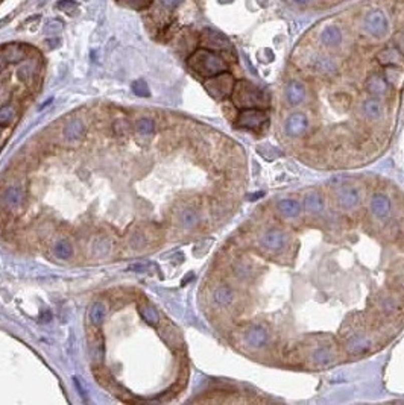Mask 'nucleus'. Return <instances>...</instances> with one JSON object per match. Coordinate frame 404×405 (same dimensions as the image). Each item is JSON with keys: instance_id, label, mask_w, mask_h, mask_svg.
Here are the masks:
<instances>
[{"instance_id": "nucleus-1", "label": "nucleus", "mask_w": 404, "mask_h": 405, "mask_svg": "<svg viewBox=\"0 0 404 405\" xmlns=\"http://www.w3.org/2000/svg\"><path fill=\"white\" fill-rule=\"evenodd\" d=\"M304 353L302 357L306 358V363L309 367L318 370V369H327L330 366H334L339 361V346L334 343V340L327 335L319 337L318 341H312L302 346Z\"/></svg>"}, {"instance_id": "nucleus-2", "label": "nucleus", "mask_w": 404, "mask_h": 405, "mask_svg": "<svg viewBox=\"0 0 404 405\" xmlns=\"http://www.w3.org/2000/svg\"><path fill=\"white\" fill-rule=\"evenodd\" d=\"M231 102L239 110L248 108H268L271 104V96L266 90L251 81L240 79L236 81L234 90L231 93Z\"/></svg>"}, {"instance_id": "nucleus-3", "label": "nucleus", "mask_w": 404, "mask_h": 405, "mask_svg": "<svg viewBox=\"0 0 404 405\" xmlns=\"http://www.w3.org/2000/svg\"><path fill=\"white\" fill-rule=\"evenodd\" d=\"M187 64L190 70H193L200 78H212L219 73L228 72V63L215 50L210 49H197L188 57Z\"/></svg>"}, {"instance_id": "nucleus-4", "label": "nucleus", "mask_w": 404, "mask_h": 405, "mask_svg": "<svg viewBox=\"0 0 404 405\" xmlns=\"http://www.w3.org/2000/svg\"><path fill=\"white\" fill-rule=\"evenodd\" d=\"M345 340L342 341V347L349 357H363L366 353L375 349V340L371 331H368L366 325L356 322L351 325L346 332H343Z\"/></svg>"}, {"instance_id": "nucleus-5", "label": "nucleus", "mask_w": 404, "mask_h": 405, "mask_svg": "<svg viewBox=\"0 0 404 405\" xmlns=\"http://www.w3.org/2000/svg\"><path fill=\"white\" fill-rule=\"evenodd\" d=\"M290 246V234L280 226L265 228L257 237V249L269 258L281 257Z\"/></svg>"}, {"instance_id": "nucleus-6", "label": "nucleus", "mask_w": 404, "mask_h": 405, "mask_svg": "<svg viewBox=\"0 0 404 405\" xmlns=\"http://www.w3.org/2000/svg\"><path fill=\"white\" fill-rule=\"evenodd\" d=\"M240 343L249 352H263L272 344V332L263 323H249L242 329Z\"/></svg>"}, {"instance_id": "nucleus-7", "label": "nucleus", "mask_w": 404, "mask_h": 405, "mask_svg": "<svg viewBox=\"0 0 404 405\" xmlns=\"http://www.w3.org/2000/svg\"><path fill=\"white\" fill-rule=\"evenodd\" d=\"M334 202L340 213L346 216H354L362 208L363 196L359 187L352 184H340L334 188Z\"/></svg>"}, {"instance_id": "nucleus-8", "label": "nucleus", "mask_w": 404, "mask_h": 405, "mask_svg": "<svg viewBox=\"0 0 404 405\" xmlns=\"http://www.w3.org/2000/svg\"><path fill=\"white\" fill-rule=\"evenodd\" d=\"M271 120L268 108H248L240 110L234 122L236 128L246 131H260Z\"/></svg>"}, {"instance_id": "nucleus-9", "label": "nucleus", "mask_w": 404, "mask_h": 405, "mask_svg": "<svg viewBox=\"0 0 404 405\" xmlns=\"http://www.w3.org/2000/svg\"><path fill=\"white\" fill-rule=\"evenodd\" d=\"M234 85H236V79L230 72H224V73H219L216 76H212V78L206 79V82H204L207 93L215 100H225V99L231 97Z\"/></svg>"}, {"instance_id": "nucleus-10", "label": "nucleus", "mask_w": 404, "mask_h": 405, "mask_svg": "<svg viewBox=\"0 0 404 405\" xmlns=\"http://www.w3.org/2000/svg\"><path fill=\"white\" fill-rule=\"evenodd\" d=\"M283 131H284V135L290 140L304 138L310 131V120L307 114L301 111L290 113L283 123Z\"/></svg>"}, {"instance_id": "nucleus-11", "label": "nucleus", "mask_w": 404, "mask_h": 405, "mask_svg": "<svg viewBox=\"0 0 404 405\" xmlns=\"http://www.w3.org/2000/svg\"><path fill=\"white\" fill-rule=\"evenodd\" d=\"M368 211L369 216L377 222H384L392 214V202L387 194L383 191H375L371 194L368 202Z\"/></svg>"}, {"instance_id": "nucleus-12", "label": "nucleus", "mask_w": 404, "mask_h": 405, "mask_svg": "<svg viewBox=\"0 0 404 405\" xmlns=\"http://www.w3.org/2000/svg\"><path fill=\"white\" fill-rule=\"evenodd\" d=\"M302 208H304L306 216L313 217V219H319L325 214V208H327V202H325V196L321 190L318 188H312L304 194V200H302Z\"/></svg>"}, {"instance_id": "nucleus-13", "label": "nucleus", "mask_w": 404, "mask_h": 405, "mask_svg": "<svg viewBox=\"0 0 404 405\" xmlns=\"http://www.w3.org/2000/svg\"><path fill=\"white\" fill-rule=\"evenodd\" d=\"M375 310L383 317H395L402 310V300L398 294L381 291L375 297Z\"/></svg>"}, {"instance_id": "nucleus-14", "label": "nucleus", "mask_w": 404, "mask_h": 405, "mask_svg": "<svg viewBox=\"0 0 404 405\" xmlns=\"http://www.w3.org/2000/svg\"><path fill=\"white\" fill-rule=\"evenodd\" d=\"M365 29L369 35H372L375 38L384 37L389 31V22H387L386 14L380 10L371 11L365 17Z\"/></svg>"}, {"instance_id": "nucleus-15", "label": "nucleus", "mask_w": 404, "mask_h": 405, "mask_svg": "<svg viewBox=\"0 0 404 405\" xmlns=\"http://www.w3.org/2000/svg\"><path fill=\"white\" fill-rule=\"evenodd\" d=\"M275 211L277 214L284 219V220H299L302 213H304V208H302V204L298 199H292V197H284L280 199L275 205Z\"/></svg>"}, {"instance_id": "nucleus-16", "label": "nucleus", "mask_w": 404, "mask_h": 405, "mask_svg": "<svg viewBox=\"0 0 404 405\" xmlns=\"http://www.w3.org/2000/svg\"><path fill=\"white\" fill-rule=\"evenodd\" d=\"M213 302L219 308H225L230 310L236 305V302L239 300V294L237 290L228 284H219L215 290H213Z\"/></svg>"}, {"instance_id": "nucleus-17", "label": "nucleus", "mask_w": 404, "mask_h": 405, "mask_svg": "<svg viewBox=\"0 0 404 405\" xmlns=\"http://www.w3.org/2000/svg\"><path fill=\"white\" fill-rule=\"evenodd\" d=\"M284 97H286V102L290 105V107H299L306 102V97H307V88L306 85L302 84L301 81H290L287 85H286V90H284Z\"/></svg>"}, {"instance_id": "nucleus-18", "label": "nucleus", "mask_w": 404, "mask_h": 405, "mask_svg": "<svg viewBox=\"0 0 404 405\" xmlns=\"http://www.w3.org/2000/svg\"><path fill=\"white\" fill-rule=\"evenodd\" d=\"M362 114L368 122H380V120H383V117L386 114L383 100L377 99V97H369V99L363 100Z\"/></svg>"}, {"instance_id": "nucleus-19", "label": "nucleus", "mask_w": 404, "mask_h": 405, "mask_svg": "<svg viewBox=\"0 0 404 405\" xmlns=\"http://www.w3.org/2000/svg\"><path fill=\"white\" fill-rule=\"evenodd\" d=\"M202 43H204L206 49L215 50V52H222V50L231 49L230 40L225 35H222L213 29H207L204 34H202Z\"/></svg>"}, {"instance_id": "nucleus-20", "label": "nucleus", "mask_w": 404, "mask_h": 405, "mask_svg": "<svg viewBox=\"0 0 404 405\" xmlns=\"http://www.w3.org/2000/svg\"><path fill=\"white\" fill-rule=\"evenodd\" d=\"M365 88L371 94V97L383 99V97L387 96L390 85L387 84V81L384 79V76H381L378 73H372V75L368 76V79L365 82Z\"/></svg>"}, {"instance_id": "nucleus-21", "label": "nucleus", "mask_w": 404, "mask_h": 405, "mask_svg": "<svg viewBox=\"0 0 404 405\" xmlns=\"http://www.w3.org/2000/svg\"><path fill=\"white\" fill-rule=\"evenodd\" d=\"M377 61L383 67H402L404 55L398 47H384L377 55Z\"/></svg>"}, {"instance_id": "nucleus-22", "label": "nucleus", "mask_w": 404, "mask_h": 405, "mask_svg": "<svg viewBox=\"0 0 404 405\" xmlns=\"http://www.w3.org/2000/svg\"><path fill=\"white\" fill-rule=\"evenodd\" d=\"M200 222V214L196 208L193 207H185L179 211V223L185 229L196 228Z\"/></svg>"}, {"instance_id": "nucleus-23", "label": "nucleus", "mask_w": 404, "mask_h": 405, "mask_svg": "<svg viewBox=\"0 0 404 405\" xmlns=\"http://www.w3.org/2000/svg\"><path fill=\"white\" fill-rule=\"evenodd\" d=\"M321 41L324 46L327 47H337L340 43H342V31L331 25V26H327L322 32H321Z\"/></svg>"}, {"instance_id": "nucleus-24", "label": "nucleus", "mask_w": 404, "mask_h": 405, "mask_svg": "<svg viewBox=\"0 0 404 405\" xmlns=\"http://www.w3.org/2000/svg\"><path fill=\"white\" fill-rule=\"evenodd\" d=\"M313 69L316 70V73L324 75V76H331L337 72L336 63L330 57H325V55L316 57L313 60Z\"/></svg>"}, {"instance_id": "nucleus-25", "label": "nucleus", "mask_w": 404, "mask_h": 405, "mask_svg": "<svg viewBox=\"0 0 404 405\" xmlns=\"http://www.w3.org/2000/svg\"><path fill=\"white\" fill-rule=\"evenodd\" d=\"M23 197L25 194L20 187H10L4 193V204L8 208H19L23 202Z\"/></svg>"}, {"instance_id": "nucleus-26", "label": "nucleus", "mask_w": 404, "mask_h": 405, "mask_svg": "<svg viewBox=\"0 0 404 405\" xmlns=\"http://www.w3.org/2000/svg\"><path fill=\"white\" fill-rule=\"evenodd\" d=\"M84 132H85V128H84V123L81 120H72L64 128V137L67 140H79V138H82Z\"/></svg>"}, {"instance_id": "nucleus-27", "label": "nucleus", "mask_w": 404, "mask_h": 405, "mask_svg": "<svg viewBox=\"0 0 404 405\" xmlns=\"http://www.w3.org/2000/svg\"><path fill=\"white\" fill-rule=\"evenodd\" d=\"M140 313L143 316V319L149 323V325H152V326H157L158 322H160V314L157 311L155 307L152 305H149V303H146V305H143L140 308Z\"/></svg>"}, {"instance_id": "nucleus-28", "label": "nucleus", "mask_w": 404, "mask_h": 405, "mask_svg": "<svg viewBox=\"0 0 404 405\" xmlns=\"http://www.w3.org/2000/svg\"><path fill=\"white\" fill-rule=\"evenodd\" d=\"M88 317H90V322L93 325H100L105 319V307L102 305V303H99V302L94 303V305L91 307V310H90Z\"/></svg>"}, {"instance_id": "nucleus-29", "label": "nucleus", "mask_w": 404, "mask_h": 405, "mask_svg": "<svg viewBox=\"0 0 404 405\" xmlns=\"http://www.w3.org/2000/svg\"><path fill=\"white\" fill-rule=\"evenodd\" d=\"M384 79L387 81L389 85H393L396 87L401 79H402V72H401V67H384Z\"/></svg>"}, {"instance_id": "nucleus-30", "label": "nucleus", "mask_w": 404, "mask_h": 405, "mask_svg": "<svg viewBox=\"0 0 404 405\" xmlns=\"http://www.w3.org/2000/svg\"><path fill=\"white\" fill-rule=\"evenodd\" d=\"M72 252H73V250H72V246H70V243L66 241V240L58 241L57 246H55V254H57V257L61 258V260H69V258L72 257Z\"/></svg>"}, {"instance_id": "nucleus-31", "label": "nucleus", "mask_w": 404, "mask_h": 405, "mask_svg": "<svg viewBox=\"0 0 404 405\" xmlns=\"http://www.w3.org/2000/svg\"><path fill=\"white\" fill-rule=\"evenodd\" d=\"M131 88H132V91H134L137 96H140V97H149V96H150L149 87H147V84H146L143 79L134 81L132 85H131Z\"/></svg>"}, {"instance_id": "nucleus-32", "label": "nucleus", "mask_w": 404, "mask_h": 405, "mask_svg": "<svg viewBox=\"0 0 404 405\" xmlns=\"http://www.w3.org/2000/svg\"><path fill=\"white\" fill-rule=\"evenodd\" d=\"M120 4H123L125 7L132 8L135 11H141V10H146L150 4H152V0H120Z\"/></svg>"}, {"instance_id": "nucleus-33", "label": "nucleus", "mask_w": 404, "mask_h": 405, "mask_svg": "<svg viewBox=\"0 0 404 405\" xmlns=\"http://www.w3.org/2000/svg\"><path fill=\"white\" fill-rule=\"evenodd\" d=\"M135 126H137V131L141 132V134H144V135L152 134L155 131V123L150 120V119H141V120L137 122Z\"/></svg>"}, {"instance_id": "nucleus-34", "label": "nucleus", "mask_w": 404, "mask_h": 405, "mask_svg": "<svg viewBox=\"0 0 404 405\" xmlns=\"http://www.w3.org/2000/svg\"><path fill=\"white\" fill-rule=\"evenodd\" d=\"M57 8H60L63 13L72 16V14H75L78 11L79 7H78V4L75 2V0H60V2L57 4Z\"/></svg>"}, {"instance_id": "nucleus-35", "label": "nucleus", "mask_w": 404, "mask_h": 405, "mask_svg": "<svg viewBox=\"0 0 404 405\" xmlns=\"http://www.w3.org/2000/svg\"><path fill=\"white\" fill-rule=\"evenodd\" d=\"M110 249V241L105 240V238H100L94 243V252H96V255H104L107 254Z\"/></svg>"}, {"instance_id": "nucleus-36", "label": "nucleus", "mask_w": 404, "mask_h": 405, "mask_svg": "<svg viewBox=\"0 0 404 405\" xmlns=\"http://www.w3.org/2000/svg\"><path fill=\"white\" fill-rule=\"evenodd\" d=\"M13 119V108L11 107H5L0 110V125H7L10 123Z\"/></svg>"}, {"instance_id": "nucleus-37", "label": "nucleus", "mask_w": 404, "mask_h": 405, "mask_svg": "<svg viewBox=\"0 0 404 405\" xmlns=\"http://www.w3.org/2000/svg\"><path fill=\"white\" fill-rule=\"evenodd\" d=\"M7 57H8V60L11 63H17V61H20L23 58V50L13 47L11 50H8V52H7Z\"/></svg>"}, {"instance_id": "nucleus-38", "label": "nucleus", "mask_w": 404, "mask_h": 405, "mask_svg": "<svg viewBox=\"0 0 404 405\" xmlns=\"http://www.w3.org/2000/svg\"><path fill=\"white\" fill-rule=\"evenodd\" d=\"M52 29H55V31H60V29H63V23L61 22H58V20H54V22H50L47 26H46V32H52Z\"/></svg>"}, {"instance_id": "nucleus-39", "label": "nucleus", "mask_w": 404, "mask_h": 405, "mask_svg": "<svg viewBox=\"0 0 404 405\" xmlns=\"http://www.w3.org/2000/svg\"><path fill=\"white\" fill-rule=\"evenodd\" d=\"M181 2H182V0H161V4H163L166 8H169V10L176 8Z\"/></svg>"}, {"instance_id": "nucleus-40", "label": "nucleus", "mask_w": 404, "mask_h": 405, "mask_svg": "<svg viewBox=\"0 0 404 405\" xmlns=\"http://www.w3.org/2000/svg\"><path fill=\"white\" fill-rule=\"evenodd\" d=\"M149 267H152L149 263L147 264H135V266H131V270H137V272H144L147 270Z\"/></svg>"}, {"instance_id": "nucleus-41", "label": "nucleus", "mask_w": 404, "mask_h": 405, "mask_svg": "<svg viewBox=\"0 0 404 405\" xmlns=\"http://www.w3.org/2000/svg\"><path fill=\"white\" fill-rule=\"evenodd\" d=\"M398 49L401 50L402 52V55H404V29L399 32V35H398Z\"/></svg>"}, {"instance_id": "nucleus-42", "label": "nucleus", "mask_w": 404, "mask_h": 405, "mask_svg": "<svg viewBox=\"0 0 404 405\" xmlns=\"http://www.w3.org/2000/svg\"><path fill=\"white\" fill-rule=\"evenodd\" d=\"M295 4H298V5H306V4H309L310 0H293Z\"/></svg>"}, {"instance_id": "nucleus-43", "label": "nucleus", "mask_w": 404, "mask_h": 405, "mask_svg": "<svg viewBox=\"0 0 404 405\" xmlns=\"http://www.w3.org/2000/svg\"><path fill=\"white\" fill-rule=\"evenodd\" d=\"M4 69H5V61L0 58V70H4Z\"/></svg>"}, {"instance_id": "nucleus-44", "label": "nucleus", "mask_w": 404, "mask_h": 405, "mask_svg": "<svg viewBox=\"0 0 404 405\" xmlns=\"http://www.w3.org/2000/svg\"><path fill=\"white\" fill-rule=\"evenodd\" d=\"M402 235H404V231H402Z\"/></svg>"}]
</instances>
